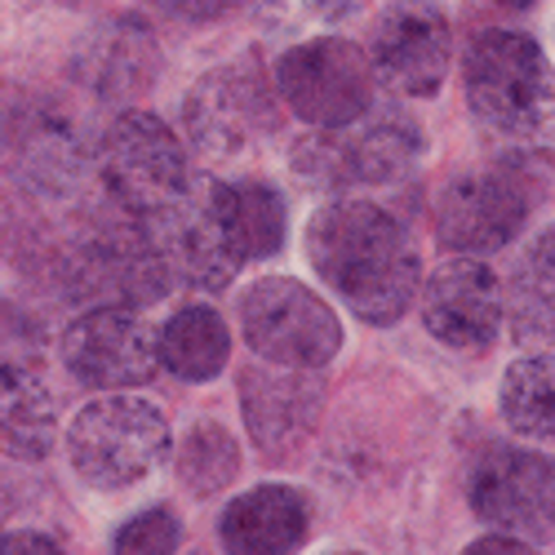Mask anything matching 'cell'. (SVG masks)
<instances>
[{
    "instance_id": "5bb4252c",
    "label": "cell",
    "mask_w": 555,
    "mask_h": 555,
    "mask_svg": "<svg viewBox=\"0 0 555 555\" xmlns=\"http://www.w3.org/2000/svg\"><path fill=\"white\" fill-rule=\"evenodd\" d=\"M169 267L143 222L99 227L76 254V289L103 307H147L169 294Z\"/></svg>"
},
{
    "instance_id": "603a6c76",
    "label": "cell",
    "mask_w": 555,
    "mask_h": 555,
    "mask_svg": "<svg viewBox=\"0 0 555 555\" xmlns=\"http://www.w3.org/2000/svg\"><path fill=\"white\" fill-rule=\"evenodd\" d=\"M231 209H236V231L245 258H275L289 236V209L285 196L271 182H231Z\"/></svg>"
},
{
    "instance_id": "7c38bea8",
    "label": "cell",
    "mask_w": 555,
    "mask_h": 555,
    "mask_svg": "<svg viewBox=\"0 0 555 555\" xmlns=\"http://www.w3.org/2000/svg\"><path fill=\"white\" fill-rule=\"evenodd\" d=\"M453 31L440 10L423 0L387 5L369 31V67L374 80H387L404 99H431L449 76Z\"/></svg>"
},
{
    "instance_id": "52a82bcc",
    "label": "cell",
    "mask_w": 555,
    "mask_h": 555,
    "mask_svg": "<svg viewBox=\"0 0 555 555\" xmlns=\"http://www.w3.org/2000/svg\"><path fill=\"white\" fill-rule=\"evenodd\" d=\"M275 99L311 129H343L374 107V67L343 36L302 40L275 63Z\"/></svg>"
},
{
    "instance_id": "d6986e66",
    "label": "cell",
    "mask_w": 555,
    "mask_h": 555,
    "mask_svg": "<svg viewBox=\"0 0 555 555\" xmlns=\"http://www.w3.org/2000/svg\"><path fill=\"white\" fill-rule=\"evenodd\" d=\"M311 525V506L289 485H258L231 498L218 516V538L236 555H285L298 551Z\"/></svg>"
},
{
    "instance_id": "5b68a950",
    "label": "cell",
    "mask_w": 555,
    "mask_h": 555,
    "mask_svg": "<svg viewBox=\"0 0 555 555\" xmlns=\"http://www.w3.org/2000/svg\"><path fill=\"white\" fill-rule=\"evenodd\" d=\"M423 160V133L413 120L383 112L360 116L343 129H320L307 147H298L294 169H302L315 188H396Z\"/></svg>"
},
{
    "instance_id": "cb8c5ba5",
    "label": "cell",
    "mask_w": 555,
    "mask_h": 555,
    "mask_svg": "<svg viewBox=\"0 0 555 555\" xmlns=\"http://www.w3.org/2000/svg\"><path fill=\"white\" fill-rule=\"evenodd\" d=\"M178 476L196 493H218L241 476V449L218 423L192 427V436L178 449Z\"/></svg>"
},
{
    "instance_id": "2e32d148",
    "label": "cell",
    "mask_w": 555,
    "mask_h": 555,
    "mask_svg": "<svg viewBox=\"0 0 555 555\" xmlns=\"http://www.w3.org/2000/svg\"><path fill=\"white\" fill-rule=\"evenodd\" d=\"M472 512L520 538L551 533V457L529 449H489L472 472Z\"/></svg>"
},
{
    "instance_id": "4fadbf2b",
    "label": "cell",
    "mask_w": 555,
    "mask_h": 555,
    "mask_svg": "<svg viewBox=\"0 0 555 555\" xmlns=\"http://www.w3.org/2000/svg\"><path fill=\"white\" fill-rule=\"evenodd\" d=\"M529 222V196L516 178L480 169L457 173L436 201V241L449 254L485 258L506 249Z\"/></svg>"
},
{
    "instance_id": "9a60e30c",
    "label": "cell",
    "mask_w": 555,
    "mask_h": 555,
    "mask_svg": "<svg viewBox=\"0 0 555 555\" xmlns=\"http://www.w3.org/2000/svg\"><path fill=\"white\" fill-rule=\"evenodd\" d=\"M427 334L449 351H485L502 334V285L489 262L453 258L418 285Z\"/></svg>"
},
{
    "instance_id": "ffe728a7",
    "label": "cell",
    "mask_w": 555,
    "mask_h": 555,
    "mask_svg": "<svg viewBox=\"0 0 555 555\" xmlns=\"http://www.w3.org/2000/svg\"><path fill=\"white\" fill-rule=\"evenodd\" d=\"M59 444V400L27 360L0 364V453L40 462Z\"/></svg>"
},
{
    "instance_id": "e0dca14e",
    "label": "cell",
    "mask_w": 555,
    "mask_h": 555,
    "mask_svg": "<svg viewBox=\"0 0 555 555\" xmlns=\"http://www.w3.org/2000/svg\"><path fill=\"white\" fill-rule=\"evenodd\" d=\"M325 387H320L315 369H289V364H249L241 374V409L254 444L271 457H285L307 444L315 431Z\"/></svg>"
},
{
    "instance_id": "f1b7e54d",
    "label": "cell",
    "mask_w": 555,
    "mask_h": 555,
    "mask_svg": "<svg viewBox=\"0 0 555 555\" xmlns=\"http://www.w3.org/2000/svg\"><path fill=\"white\" fill-rule=\"evenodd\" d=\"M472 551H529V542H516L512 533H498V538H480V542H472Z\"/></svg>"
},
{
    "instance_id": "ac0fdd59",
    "label": "cell",
    "mask_w": 555,
    "mask_h": 555,
    "mask_svg": "<svg viewBox=\"0 0 555 555\" xmlns=\"http://www.w3.org/2000/svg\"><path fill=\"white\" fill-rule=\"evenodd\" d=\"M72 67L89 94H99L103 103H129L152 89L160 72V50L143 23L125 18V23H107L94 36H85Z\"/></svg>"
},
{
    "instance_id": "d4e9b609",
    "label": "cell",
    "mask_w": 555,
    "mask_h": 555,
    "mask_svg": "<svg viewBox=\"0 0 555 555\" xmlns=\"http://www.w3.org/2000/svg\"><path fill=\"white\" fill-rule=\"evenodd\" d=\"M502 307H512L520 338H551V231L529 249L525 271L512 281V298L502 294Z\"/></svg>"
},
{
    "instance_id": "8fae6325",
    "label": "cell",
    "mask_w": 555,
    "mask_h": 555,
    "mask_svg": "<svg viewBox=\"0 0 555 555\" xmlns=\"http://www.w3.org/2000/svg\"><path fill=\"white\" fill-rule=\"evenodd\" d=\"M0 160L31 196H72L89 169V147L76 120L50 103L14 107L0 120Z\"/></svg>"
},
{
    "instance_id": "83f0119b",
    "label": "cell",
    "mask_w": 555,
    "mask_h": 555,
    "mask_svg": "<svg viewBox=\"0 0 555 555\" xmlns=\"http://www.w3.org/2000/svg\"><path fill=\"white\" fill-rule=\"evenodd\" d=\"M0 551H59L54 533H36V529H18L0 538Z\"/></svg>"
},
{
    "instance_id": "7a4b0ae2",
    "label": "cell",
    "mask_w": 555,
    "mask_h": 555,
    "mask_svg": "<svg viewBox=\"0 0 555 555\" xmlns=\"http://www.w3.org/2000/svg\"><path fill=\"white\" fill-rule=\"evenodd\" d=\"M143 222L169 275L192 289H227L249 262L236 231V209H231V182L209 173H188L173 201Z\"/></svg>"
},
{
    "instance_id": "30bf717a",
    "label": "cell",
    "mask_w": 555,
    "mask_h": 555,
    "mask_svg": "<svg viewBox=\"0 0 555 555\" xmlns=\"http://www.w3.org/2000/svg\"><path fill=\"white\" fill-rule=\"evenodd\" d=\"M182 112H188V129L196 147L214 156H236L271 133L275 85H267V76L249 59H241V63L205 72L188 94V103H182Z\"/></svg>"
},
{
    "instance_id": "8992f818",
    "label": "cell",
    "mask_w": 555,
    "mask_h": 555,
    "mask_svg": "<svg viewBox=\"0 0 555 555\" xmlns=\"http://www.w3.org/2000/svg\"><path fill=\"white\" fill-rule=\"evenodd\" d=\"M241 330L258 360L289 369H325L343 351L334 307L289 275H267L241 298Z\"/></svg>"
},
{
    "instance_id": "4316f807",
    "label": "cell",
    "mask_w": 555,
    "mask_h": 555,
    "mask_svg": "<svg viewBox=\"0 0 555 555\" xmlns=\"http://www.w3.org/2000/svg\"><path fill=\"white\" fill-rule=\"evenodd\" d=\"M165 5L178 14V18H192V23H209L218 14H227L236 0H165Z\"/></svg>"
},
{
    "instance_id": "3957f363",
    "label": "cell",
    "mask_w": 555,
    "mask_h": 555,
    "mask_svg": "<svg viewBox=\"0 0 555 555\" xmlns=\"http://www.w3.org/2000/svg\"><path fill=\"white\" fill-rule=\"evenodd\" d=\"M67 453L85 485L116 493L147 480L156 467H165L173 453V431L152 400L116 391L107 400L85 404L72 418Z\"/></svg>"
},
{
    "instance_id": "f546056e",
    "label": "cell",
    "mask_w": 555,
    "mask_h": 555,
    "mask_svg": "<svg viewBox=\"0 0 555 555\" xmlns=\"http://www.w3.org/2000/svg\"><path fill=\"white\" fill-rule=\"evenodd\" d=\"M311 14H325V18H338V14H351L356 0H307Z\"/></svg>"
},
{
    "instance_id": "484cf974",
    "label": "cell",
    "mask_w": 555,
    "mask_h": 555,
    "mask_svg": "<svg viewBox=\"0 0 555 555\" xmlns=\"http://www.w3.org/2000/svg\"><path fill=\"white\" fill-rule=\"evenodd\" d=\"M182 542V525L169 506H152V512H138L133 520H125L112 538L116 551H138V555H165V551H178Z\"/></svg>"
},
{
    "instance_id": "ba28073f",
    "label": "cell",
    "mask_w": 555,
    "mask_h": 555,
    "mask_svg": "<svg viewBox=\"0 0 555 555\" xmlns=\"http://www.w3.org/2000/svg\"><path fill=\"white\" fill-rule=\"evenodd\" d=\"M99 173L125 214L152 218L188 182V147L160 116L125 112L99 143Z\"/></svg>"
},
{
    "instance_id": "7402d4cb",
    "label": "cell",
    "mask_w": 555,
    "mask_h": 555,
    "mask_svg": "<svg viewBox=\"0 0 555 555\" xmlns=\"http://www.w3.org/2000/svg\"><path fill=\"white\" fill-rule=\"evenodd\" d=\"M502 418L529 440H551L555 431V374L551 356H525L502 374Z\"/></svg>"
},
{
    "instance_id": "6da1fadb",
    "label": "cell",
    "mask_w": 555,
    "mask_h": 555,
    "mask_svg": "<svg viewBox=\"0 0 555 555\" xmlns=\"http://www.w3.org/2000/svg\"><path fill=\"white\" fill-rule=\"evenodd\" d=\"M307 258L364 325H396L423 285V258L396 214L374 201H334L307 222Z\"/></svg>"
},
{
    "instance_id": "44dd1931",
    "label": "cell",
    "mask_w": 555,
    "mask_h": 555,
    "mask_svg": "<svg viewBox=\"0 0 555 555\" xmlns=\"http://www.w3.org/2000/svg\"><path fill=\"white\" fill-rule=\"evenodd\" d=\"M156 360L178 383H214L231 360L227 320L205 302L173 311L156 334Z\"/></svg>"
},
{
    "instance_id": "277c9868",
    "label": "cell",
    "mask_w": 555,
    "mask_h": 555,
    "mask_svg": "<svg viewBox=\"0 0 555 555\" xmlns=\"http://www.w3.org/2000/svg\"><path fill=\"white\" fill-rule=\"evenodd\" d=\"M462 85L472 112L502 133H533L551 116V67L525 31H480L462 59Z\"/></svg>"
},
{
    "instance_id": "4dcf8cb0",
    "label": "cell",
    "mask_w": 555,
    "mask_h": 555,
    "mask_svg": "<svg viewBox=\"0 0 555 555\" xmlns=\"http://www.w3.org/2000/svg\"><path fill=\"white\" fill-rule=\"evenodd\" d=\"M502 10H529V5H538V0H498Z\"/></svg>"
},
{
    "instance_id": "9c48e42d",
    "label": "cell",
    "mask_w": 555,
    "mask_h": 555,
    "mask_svg": "<svg viewBox=\"0 0 555 555\" xmlns=\"http://www.w3.org/2000/svg\"><path fill=\"white\" fill-rule=\"evenodd\" d=\"M67 374L94 391H133L156 378V334L133 307H94L63 334Z\"/></svg>"
}]
</instances>
